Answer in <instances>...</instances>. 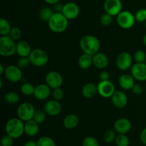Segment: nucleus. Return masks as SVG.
Masks as SVG:
<instances>
[{
    "label": "nucleus",
    "mask_w": 146,
    "mask_h": 146,
    "mask_svg": "<svg viewBox=\"0 0 146 146\" xmlns=\"http://www.w3.org/2000/svg\"><path fill=\"white\" fill-rule=\"evenodd\" d=\"M51 96H52L53 99L56 100V101H61V100H63V98L64 97V90L61 88V87L52 89V91H51Z\"/></svg>",
    "instance_id": "obj_35"
},
{
    "label": "nucleus",
    "mask_w": 146,
    "mask_h": 146,
    "mask_svg": "<svg viewBox=\"0 0 146 146\" xmlns=\"http://www.w3.org/2000/svg\"><path fill=\"white\" fill-rule=\"evenodd\" d=\"M135 18L137 22L143 23L146 21V9L142 8L138 9L135 14Z\"/></svg>",
    "instance_id": "obj_38"
},
{
    "label": "nucleus",
    "mask_w": 146,
    "mask_h": 146,
    "mask_svg": "<svg viewBox=\"0 0 146 146\" xmlns=\"http://www.w3.org/2000/svg\"><path fill=\"white\" fill-rule=\"evenodd\" d=\"M144 23H145V28H146V21Z\"/></svg>",
    "instance_id": "obj_52"
},
{
    "label": "nucleus",
    "mask_w": 146,
    "mask_h": 146,
    "mask_svg": "<svg viewBox=\"0 0 146 146\" xmlns=\"http://www.w3.org/2000/svg\"><path fill=\"white\" fill-rule=\"evenodd\" d=\"M51 88L46 84H41L35 86L34 97L38 101H45L51 95Z\"/></svg>",
    "instance_id": "obj_17"
},
{
    "label": "nucleus",
    "mask_w": 146,
    "mask_h": 146,
    "mask_svg": "<svg viewBox=\"0 0 146 146\" xmlns=\"http://www.w3.org/2000/svg\"><path fill=\"white\" fill-rule=\"evenodd\" d=\"M5 131L14 139L19 138L24 133V122L19 118H10L5 125Z\"/></svg>",
    "instance_id": "obj_3"
},
{
    "label": "nucleus",
    "mask_w": 146,
    "mask_h": 146,
    "mask_svg": "<svg viewBox=\"0 0 146 146\" xmlns=\"http://www.w3.org/2000/svg\"><path fill=\"white\" fill-rule=\"evenodd\" d=\"M21 35H22V31H21V29L19 28V27H12L9 34V36L12 39H14L15 41L19 40V38L21 37Z\"/></svg>",
    "instance_id": "obj_37"
},
{
    "label": "nucleus",
    "mask_w": 146,
    "mask_h": 146,
    "mask_svg": "<svg viewBox=\"0 0 146 146\" xmlns=\"http://www.w3.org/2000/svg\"><path fill=\"white\" fill-rule=\"evenodd\" d=\"M145 91H146V84H145Z\"/></svg>",
    "instance_id": "obj_53"
},
{
    "label": "nucleus",
    "mask_w": 146,
    "mask_h": 146,
    "mask_svg": "<svg viewBox=\"0 0 146 146\" xmlns=\"http://www.w3.org/2000/svg\"><path fill=\"white\" fill-rule=\"evenodd\" d=\"M135 80L131 74H123L118 78V84L121 88L123 90L129 91L132 89L135 84Z\"/></svg>",
    "instance_id": "obj_20"
},
{
    "label": "nucleus",
    "mask_w": 146,
    "mask_h": 146,
    "mask_svg": "<svg viewBox=\"0 0 146 146\" xmlns=\"http://www.w3.org/2000/svg\"><path fill=\"white\" fill-rule=\"evenodd\" d=\"M45 82L51 89H54L62 86L64 84V78L58 71H51L46 75Z\"/></svg>",
    "instance_id": "obj_10"
},
{
    "label": "nucleus",
    "mask_w": 146,
    "mask_h": 146,
    "mask_svg": "<svg viewBox=\"0 0 146 146\" xmlns=\"http://www.w3.org/2000/svg\"><path fill=\"white\" fill-rule=\"evenodd\" d=\"M133 61L135 63H145L146 61V54L143 50H137L133 56Z\"/></svg>",
    "instance_id": "obj_34"
},
{
    "label": "nucleus",
    "mask_w": 146,
    "mask_h": 146,
    "mask_svg": "<svg viewBox=\"0 0 146 146\" xmlns=\"http://www.w3.org/2000/svg\"><path fill=\"white\" fill-rule=\"evenodd\" d=\"M98 94L97 85L94 83H87L81 89V94L85 98H92Z\"/></svg>",
    "instance_id": "obj_23"
},
{
    "label": "nucleus",
    "mask_w": 146,
    "mask_h": 146,
    "mask_svg": "<svg viewBox=\"0 0 146 146\" xmlns=\"http://www.w3.org/2000/svg\"><path fill=\"white\" fill-rule=\"evenodd\" d=\"M109 74H108V71H105V70H102L99 74L100 81H107V80H109Z\"/></svg>",
    "instance_id": "obj_43"
},
{
    "label": "nucleus",
    "mask_w": 146,
    "mask_h": 146,
    "mask_svg": "<svg viewBox=\"0 0 146 146\" xmlns=\"http://www.w3.org/2000/svg\"><path fill=\"white\" fill-rule=\"evenodd\" d=\"M5 69H6V67H4L2 64H1V65H0V74H1V75H2V74H4Z\"/></svg>",
    "instance_id": "obj_48"
},
{
    "label": "nucleus",
    "mask_w": 146,
    "mask_h": 146,
    "mask_svg": "<svg viewBox=\"0 0 146 146\" xmlns=\"http://www.w3.org/2000/svg\"><path fill=\"white\" fill-rule=\"evenodd\" d=\"M140 140L143 145H146V128H143L140 134Z\"/></svg>",
    "instance_id": "obj_44"
},
{
    "label": "nucleus",
    "mask_w": 146,
    "mask_h": 146,
    "mask_svg": "<svg viewBox=\"0 0 146 146\" xmlns=\"http://www.w3.org/2000/svg\"><path fill=\"white\" fill-rule=\"evenodd\" d=\"M82 146H99V142L95 137L87 136L83 140Z\"/></svg>",
    "instance_id": "obj_36"
},
{
    "label": "nucleus",
    "mask_w": 146,
    "mask_h": 146,
    "mask_svg": "<svg viewBox=\"0 0 146 146\" xmlns=\"http://www.w3.org/2000/svg\"><path fill=\"white\" fill-rule=\"evenodd\" d=\"M132 92L135 95H141V94H143L144 91V88L140 84H135V85L133 86V87L131 89Z\"/></svg>",
    "instance_id": "obj_42"
},
{
    "label": "nucleus",
    "mask_w": 146,
    "mask_h": 146,
    "mask_svg": "<svg viewBox=\"0 0 146 146\" xmlns=\"http://www.w3.org/2000/svg\"><path fill=\"white\" fill-rule=\"evenodd\" d=\"M31 47L29 43L24 40H20L17 43V52L16 54L19 57H29L31 54Z\"/></svg>",
    "instance_id": "obj_21"
},
{
    "label": "nucleus",
    "mask_w": 146,
    "mask_h": 146,
    "mask_svg": "<svg viewBox=\"0 0 146 146\" xmlns=\"http://www.w3.org/2000/svg\"><path fill=\"white\" fill-rule=\"evenodd\" d=\"M115 143L116 146H129L130 140L126 134H118L115 138Z\"/></svg>",
    "instance_id": "obj_31"
},
{
    "label": "nucleus",
    "mask_w": 146,
    "mask_h": 146,
    "mask_svg": "<svg viewBox=\"0 0 146 146\" xmlns=\"http://www.w3.org/2000/svg\"><path fill=\"white\" fill-rule=\"evenodd\" d=\"M24 146H37V142H35L32 140H29L24 144Z\"/></svg>",
    "instance_id": "obj_46"
},
{
    "label": "nucleus",
    "mask_w": 146,
    "mask_h": 146,
    "mask_svg": "<svg viewBox=\"0 0 146 146\" xmlns=\"http://www.w3.org/2000/svg\"><path fill=\"white\" fill-rule=\"evenodd\" d=\"M133 56L127 51H123L117 56L115 60V65L118 69L120 71H125L128 69H131L133 66Z\"/></svg>",
    "instance_id": "obj_8"
},
{
    "label": "nucleus",
    "mask_w": 146,
    "mask_h": 146,
    "mask_svg": "<svg viewBox=\"0 0 146 146\" xmlns=\"http://www.w3.org/2000/svg\"><path fill=\"white\" fill-rule=\"evenodd\" d=\"M54 14V9H52L50 7H44V8L41 9V10L38 12V17L39 19L44 22H47L49 21L50 19L51 18V17L53 16V14Z\"/></svg>",
    "instance_id": "obj_26"
},
{
    "label": "nucleus",
    "mask_w": 146,
    "mask_h": 146,
    "mask_svg": "<svg viewBox=\"0 0 146 146\" xmlns=\"http://www.w3.org/2000/svg\"><path fill=\"white\" fill-rule=\"evenodd\" d=\"M37 146H56L53 138L48 136H41L37 141Z\"/></svg>",
    "instance_id": "obj_32"
},
{
    "label": "nucleus",
    "mask_w": 146,
    "mask_h": 146,
    "mask_svg": "<svg viewBox=\"0 0 146 146\" xmlns=\"http://www.w3.org/2000/svg\"><path fill=\"white\" fill-rule=\"evenodd\" d=\"M64 4H62L61 3L58 2L57 4L54 5V12H62L63 8H64Z\"/></svg>",
    "instance_id": "obj_45"
},
{
    "label": "nucleus",
    "mask_w": 146,
    "mask_h": 146,
    "mask_svg": "<svg viewBox=\"0 0 146 146\" xmlns=\"http://www.w3.org/2000/svg\"><path fill=\"white\" fill-rule=\"evenodd\" d=\"M68 1H75V0H68Z\"/></svg>",
    "instance_id": "obj_51"
},
{
    "label": "nucleus",
    "mask_w": 146,
    "mask_h": 146,
    "mask_svg": "<svg viewBox=\"0 0 146 146\" xmlns=\"http://www.w3.org/2000/svg\"><path fill=\"white\" fill-rule=\"evenodd\" d=\"M79 46L83 53L94 56L99 51L100 41L96 36L94 35H85L80 39Z\"/></svg>",
    "instance_id": "obj_1"
},
{
    "label": "nucleus",
    "mask_w": 146,
    "mask_h": 146,
    "mask_svg": "<svg viewBox=\"0 0 146 146\" xmlns=\"http://www.w3.org/2000/svg\"><path fill=\"white\" fill-rule=\"evenodd\" d=\"M46 118V113L44 111V110H36L34 113L33 120L36 121L38 124L41 125L45 121Z\"/></svg>",
    "instance_id": "obj_33"
},
{
    "label": "nucleus",
    "mask_w": 146,
    "mask_h": 146,
    "mask_svg": "<svg viewBox=\"0 0 146 146\" xmlns=\"http://www.w3.org/2000/svg\"><path fill=\"white\" fill-rule=\"evenodd\" d=\"M145 64H146V61H145Z\"/></svg>",
    "instance_id": "obj_54"
},
{
    "label": "nucleus",
    "mask_w": 146,
    "mask_h": 146,
    "mask_svg": "<svg viewBox=\"0 0 146 146\" xmlns=\"http://www.w3.org/2000/svg\"><path fill=\"white\" fill-rule=\"evenodd\" d=\"M39 131V124L31 119L24 122V133L29 137H34L38 134Z\"/></svg>",
    "instance_id": "obj_22"
},
{
    "label": "nucleus",
    "mask_w": 146,
    "mask_h": 146,
    "mask_svg": "<svg viewBox=\"0 0 146 146\" xmlns=\"http://www.w3.org/2000/svg\"><path fill=\"white\" fill-rule=\"evenodd\" d=\"M62 13L68 20L75 19L79 16L80 8L74 1H68L64 4Z\"/></svg>",
    "instance_id": "obj_14"
},
{
    "label": "nucleus",
    "mask_w": 146,
    "mask_h": 146,
    "mask_svg": "<svg viewBox=\"0 0 146 146\" xmlns=\"http://www.w3.org/2000/svg\"><path fill=\"white\" fill-rule=\"evenodd\" d=\"M35 86H34L32 84L29 82L23 83L20 86V91L23 95L26 96H30L34 95Z\"/></svg>",
    "instance_id": "obj_29"
},
{
    "label": "nucleus",
    "mask_w": 146,
    "mask_h": 146,
    "mask_svg": "<svg viewBox=\"0 0 146 146\" xmlns=\"http://www.w3.org/2000/svg\"><path fill=\"white\" fill-rule=\"evenodd\" d=\"M31 64L36 67H43L48 62V55L42 48H35L29 56Z\"/></svg>",
    "instance_id": "obj_5"
},
{
    "label": "nucleus",
    "mask_w": 146,
    "mask_h": 146,
    "mask_svg": "<svg viewBox=\"0 0 146 146\" xmlns=\"http://www.w3.org/2000/svg\"><path fill=\"white\" fill-rule=\"evenodd\" d=\"M35 111L34 106L31 103L23 102L17 108V117L24 122H26L33 119Z\"/></svg>",
    "instance_id": "obj_7"
},
{
    "label": "nucleus",
    "mask_w": 146,
    "mask_h": 146,
    "mask_svg": "<svg viewBox=\"0 0 146 146\" xmlns=\"http://www.w3.org/2000/svg\"><path fill=\"white\" fill-rule=\"evenodd\" d=\"M4 99L9 104H16L19 101L20 96L17 92L9 91L4 96Z\"/></svg>",
    "instance_id": "obj_28"
},
{
    "label": "nucleus",
    "mask_w": 146,
    "mask_h": 146,
    "mask_svg": "<svg viewBox=\"0 0 146 146\" xmlns=\"http://www.w3.org/2000/svg\"><path fill=\"white\" fill-rule=\"evenodd\" d=\"M92 57L93 65L97 68L104 70L108 67L109 64V58L106 54L98 51V53L92 56Z\"/></svg>",
    "instance_id": "obj_19"
},
{
    "label": "nucleus",
    "mask_w": 146,
    "mask_h": 146,
    "mask_svg": "<svg viewBox=\"0 0 146 146\" xmlns=\"http://www.w3.org/2000/svg\"><path fill=\"white\" fill-rule=\"evenodd\" d=\"M46 4H52V5H54V4H57V3L60 2L61 0H44Z\"/></svg>",
    "instance_id": "obj_47"
},
{
    "label": "nucleus",
    "mask_w": 146,
    "mask_h": 146,
    "mask_svg": "<svg viewBox=\"0 0 146 146\" xmlns=\"http://www.w3.org/2000/svg\"><path fill=\"white\" fill-rule=\"evenodd\" d=\"M17 52V43L9 36L0 37V55L3 57H11Z\"/></svg>",
    "instance_id": "obj_4"
},
{
    "label": "nucleus",
    "mask_w": 146,
    "mask_h": 146,
    "mask_svg": "<svg viewBox=\"0 0 146 146\" xmlns=\"http://www.w3.org/2000/svg\"><path fill=\"white\" fill-rule=\"evenodd\" d=\"M112 104L118 109H122L126 107L128 103V98L123 91H115L111 98Z\"/></svg>",
    "instance_id": "obj_15"
},
{
    "label": "nucleus",
    "mask_w": 146,
    "mask_h": 146,
    "mask_svg": "<svg viewBox=\"0 0 146 146\" xmlns=\"http://www.w3.org/2000/svg\"><path fill=\"white\" fill-rule=\"evenodd\" d=\"M131 74L135 81L140 82L146 81V64L145 63H135L131 68Z\"/></svg>",
    "instance_id": "obj_13"
},
{
    "label": "nucleus",
    "mask_w": 146,
    "mask_h": 146,
    "mask_svg": "<svg viewBox=\"0 0 146 146\" xmlns=\"http://www.w3.org/2000/svg\"><path fill=\"white\" fill-rule=\"evenodd\" d=\"M14 138L6 133L1 139V146H12L14 145Z\"/></svg>",
    "instance_id": "obj_41"
},
{
    "label": "nucleus",
    "mask_w": 146,
    "mask_h": 146,
    "mask_svg": "<svg viewBox=\"0 0 146 146\" xmlns=\"http://www.w3.org/2000/svg\"><path fill=\"white\" fill-rule=\"evenodd\" d=\"M79 123V118L74 113L68 114L64 117L63 120V125L64 128L68 130L75 128Z\"/></svg>",
    "instance_id": "obj_24"
},
{
    "label": "nucleus",
    "mask_w": 146,
    "mask_h": 146,
    "mask_svg": "<svg viewBox=\"0 0 146 146\" xmlns=\"http://www.w3.org/2000/svg\"><path fill=\"white\" fill-rule=\"evenodd\" d=\"M78 65L80 68L84 70H87L93 65V57L89 54L83 53L78 59Z\"/></svg>",
    "instance_id": "obj_25"
},
{
    "label": "nucleus",
    "mask_w": 146,
    "mask_h": 146,
    "mask_svg": "<svg viewBox=\"0 0 146 146\" xmlns=\"http://www.w3.org/2000/svg\"><path fill=\"white\" fill-rule=\"evenodd\" d=\"M105 12L112 17H116L123 11V4L121 0H105L104 4Z\"/></svg>",
    "instance_id": "obj_12"
},
{
    "label": "nucleus",
    "mask_w": 146,
    "mask_h": 146,
    "mask_svg": "<svg viewBox=\"0 0 146 146\" xmlns=\"http://www.w3.org/2000/svg\"><path fill=\"white\" fill-rule=\"evenodd\" d=\"M135 14L128 10H124L116 16V22L121 29L128 30L132 28L135 24Z\"/></svg>",
    "instance_id": "obj_6"
},
{
    "label": "nucleus",
    "mask_w": 146,
    "mask_h": 146,
    "mask_svg": "<svg viewBox=\"0 0 146 146\" xmlns=\"http://www.w3.org/2000/svg\"><path fill=\"white\" fill-rule=\"evenodd\" d=\"M113 17H112L110 14L105 13V14L101 15V18H100V23L104 27H108L112 24Z\"/></svg>",
    "instance_id": "obj_39"
},
{
    "label": "nucleus",
    "mask_w": 146,
    "mask_h": 146,
    "mask_svg": "<svg viewBox=\"0 0 146 146\" xmlns=\"http://www.w3.org/2000/svg\"><path fill=\"white\" fill-rule=\"evenodd\" d=\"M4 75L6 79L11 83L19 82L23 78L22 70L18 66L14 64H11L6 67Z\"/></svg>",
    "instance_id": "obj_9"
},
{
    "label": "nucleus",
    "mask_w": 146,
    "mask_h": 146,
    "mask_svg": "<svg viewBox=\"0 0 146 146\" xmlns=\"http://www.w3.org/2000/svg\"><path fill=\"white\" fill-rule=\"evenodd\" d=\"M98 94L100 96L104 98H111L113 94L115 91V87L114 84L109 80L107 81H100L97 84Z\"/></svg>",
    "instance_id": "obj_11"
},
{
    "label": "nucleus",
    "mask_w": 146,
    "mask_h": 146,
    "mask_svg": "<svg viewBox=\"0 0 146 146\" xmlns=\"http://www.w3.org/2000/svg\"><path fill=\"white\" fill-rule=\"evenodd\" d=\"M9 21L4 18L0 19V34L1 36H9L11 29Z\"/></svg>",
    "instance_id": "obj_27"
},
{
    "label": "nucleus",
    "mask_w": 146,
    "mask_h": 146,
    "mask_svg": "<svg viewBox=\"0 0 146 146\" xmlns=\"http://www.w3.org/2000/svg\"><path fill=\"white\" fill-rule=\"evenodd\" d=\"M132 128L131 121L126 118H120L115 121L113 128L117 134H127Z\"/></svg>",
    "instance_id": "obj_18"
},
{
    "label": "nucleus",
    "mask_w": 146,
    "mask_h": 146,
    "mask_svg": "<svg viewBox=\"0 0 146 146\" xmlns=\"http://www.w3.org/2000/svg\"><path fill=\"white\" fill-rule=\"evenodd\" d=\"M44 110L46 115L49 116H56L62 111V106L60 101L54 99L49 100L44 105Z\"/></svg>",
    "instance_id": "obj_16"
},
{
    "label": "nucleus",
    "mask_w": 146,
    "mask_h": 146,
    "mask_svg": "<svg viewBox=\"0 0 146 146\" xmlns=\"http://www.w3.org/2000/svg\"><path fill=\"white\" fill-rule=\"evenodd\" d=\"M2 86H3L2 79H0V88H2Z\"/></svg>",
    "instance_id": "obj_50"
},
{
    "label": "nucleus",
    "mask_w": 146,
    "mask_h": 146,
    "mask_svg": "<svg viewBox=\"0 0 146 146\" xmlns=\"http://www.w3.org/2000/svg\"><path fill=\"white\" fill-rule=\"evenodd\" d=\"M30 64H31V62H30L29 57H19L17 65L21 70H24L28 68Z\"/></svg>",
    "instance_id": "obj_40"
},
{
    "label": "nucleus",
    "mask_w": 146,
    "mask_h": 146,
    "mask_svg": "<svg viewBox=\"0 0 146 146\" xmlns=\"http://www.w3.org/2000/svg\"><path fill=\"white\" fill-rule=\"evenodd\" d=\"M69 20L63 14L62 12H54L48 21V27L51 31L57 34L63 33L68 27Z\"/></svg>",
    "instance_id": "obj_2"
},
{
    "label": "nucleus",
    "mask_w": 146,
    "mask_h": 146,
    "mask_svg": "<svg viewBox=\"0 0 146 146\" xmlns=\"http://www.w3.org/2000/svg\"><path fill=\"white\" fill-rule=\"evenodd\" d=\"M143 43L144 46H146V34L143 36Z\"/></svg>",
    "instance_id": "obj_49"
},
{
    "label": "nucleus",
    "mask_w": 146,
    "mask_h": 146,
    "mask_svg": "<svg viewBox=\"0 0 146 146\" xmlns=\"http://www.w3.org/2000/svg\"><path fill=\"white\" fill-rule=\"evenodd\" d=\"M117 136V133L115 132V130H107L105 133H104V135H103V138L105 143H111L115 142V138Z\"/></svg>",
    "instance_id": "obj_30"
}]
</instances>
